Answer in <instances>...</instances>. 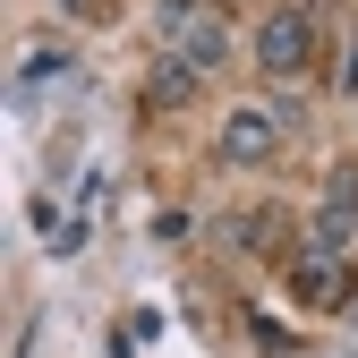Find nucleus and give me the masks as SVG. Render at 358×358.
Returning <instances> with one entry per match:
<instances>
[{
	"label": "nucleus",
	"instance_id": "obj_1",
	"mask_svg": "<svg viewBox=\"0 0 358 358\" xmlns=\"http://www.w3.org/2000/svg\"><path fill=\"white\" fill-rule=\"evenodd\" d=\"M324 60V26H316V0H282V9H264V26H256V69L264 77H307Z\"/></svg>",
	"mask_w": 358,
	"mask_h": 358
},
{
	"label": "nucleus",
	"instance_id": "obj_2",
	"mask_svg": "<svg viewBox=\"0 0 358 358\" xmlns=\"http://www.w3.org/2000/svg\"><path fill=\"white\" fill-rule=\"evenodd\" d=\"M162 52H171V60H188L196 77H213L222 52H231L222 9H213V0H162Z\"/></svg>",
	"mask_w": 358,
	"mask_h": 358
},
{
	"label": "nucleus",
	"instance_id": "obj_3",
	"mask_svg": "<svg viewBox=\"0 0 358 358\" xmlns=\"http://www.w3.org/2000/svg\"><path fill=\"white\" fill-rule=\"evenodd\" d=\"M282 145H290V111H273V103H239L231 120L213 128V154L231 171H264Z\"/></svg>",
	"mask_w": 358,
	"mask_h": 358
},
{
	"label": "nucleus",
	"instance_id": "obj_4",
	"mask_svg": "<svg viewBox=\"0 0 358 358\" xmlns=\"http://www.w3.org/2000/svg\"><path fill=\"white\" fill-rule=\"evenodd\" d=\"M282 282H290V299L307 307V316H333V307H350V290H358V264L316 248V239H299V256L282 264Z\"/></svg>",
	"mask_w": 358,
	"mask_h": 358
},
{
	"label": "nucleus",
	"instance_id": "obj_5",
	"mask_svg": "<svg viewBox=\"0 0 358 358\" xmlns=\"http://www.w3.org/2000/svg\"><path fill=\"white\" fill-rule=\"evenodd\" d=\"M231 239H239L248 256H264V264H290V256H299V231H290L282 205H248V213L231 222Z\"/></svg>",
	"mask_w": 358,
	"mask_h": 358
},
{
	"label": "nucleus",
	"instance_id": "obj_6",
	"mask_svg": "<svg viewBox=\"0 0 358 358\" xmlns=\"http://www.w3.org/2000/svg\"><path fill=\"white\" fill-rule=\"evenodd\" d=\"M196 94H205V77H196L188 60H171V52H162V60L145 69V111H188Z\"/></svg>",
	"mask_w": 358,
	"mask_h": 358
},
{
	"label": "nucleus",
	"instance_id": "obj_7",
	"mask_svg": "<svg viewBox=\"0 0 358 358\" xmlns=\"http://www.w3.org/2000/svg\"><path fill=\"white\" fill-rule=\"evenodd\" d=\"M307 239H316V248H333V256H350V264H358V213H341V205H324L316 222H307Z\"/></svg>",
	"mask_w": 358,
	"mask_h": 358
},
{
	"label": "nucleus",
	"instance_id": "obj_8",
	"mask_svg": "<svg viewBox=\"0 0 358 358\" xmlns=\"http://www.w3.org/2000/svg\"><path fill=\"white\" fill-rule=\"evenodd\" d=\"M52 77H69V52H52V43H43V52H26V60H17V94H43Z\"/></svg>",
	"mask_w": 358,
	"mask_h": 358
},
{
	"label": "nucleus",
	"instance_id": "obj_9",
	"mask_svg": "<svg viewBox=\"0 0 358 358\" xmlns=\"http://www.w3.org/2000/svg\"><path fill=\"white\" fill-rule=\"evenodd\" d=\"M333 94H358V26L341 17V34H333Z\"/></svg>",
	"mask_w": 358,
	"mask_h": 358
},
{
	"label": "nucleus",
	"instance_id": "obj_10",
	"mask_svg": "<svg viewBox=\"0 0 358 358\" xmlns=\"http://www.w3.org/2000/svg\"><path fill=\"white\" fill-rule=\"evenodd\" d=\"M324 205H341V213H358V162H341V171H333V188H324Z\"/></svg>",
	"mask_w": 358,
	"mask_h": 358
},
{
	"label": "nucleus",
	"instance_id": "obj_11",
	"mask_svg": "<svg viewBox=\"0 0 358 358\" xmlns=\"http://www.w3.org/2000/svg\"><path fill=\"white\" fill-rule=\"evenodd\" d=\"M60 9H77V17H111L120 0H60Z\"/></svg>",
	"mask_w": 358,
	"mask_h": 358
},
{
	"label": "nucleus",
	"instance_id": "obj_12",
	"mask_svg": "<svg viewBox=\"0 0 358 358\" xmlns=\"http://www.w3.org/2000/svg\"><path fill=\"white\" fill-rule=\"evenodd\" d=\"M213 9H222V0H213Z\"/></svg>",
	"mask_w": 358,
	"mask_h": 358
}]
</instances>
